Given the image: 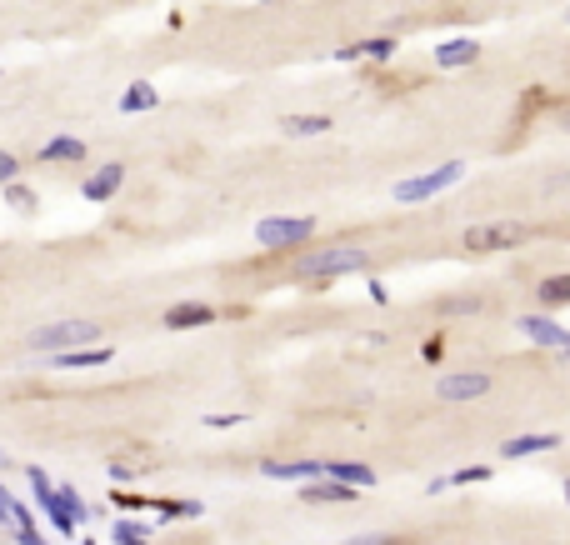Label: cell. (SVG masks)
Returning <instances> with one entry per match:
<instances>
[{
    "instance_id": "7a4b0ae2",
    "label": "cell",
    "mask_w": 570,
    "mask_h": 545,
    "mask_svg": "<svg viewBox=\"0 0 570 545\" xmlns=\"http://www.w3.org/2000/svg\"><path fill=\"white\" fill-rule=\"evenodd\" d=\"M526 240H536V225H526V221H481V225H465L461 230L465 256H500V250H516Z\"/></svg>"
},
{
    "instance_id": "52a82bcc",
    "label": "cell",
    "mask_w": 570,
    "mask_h": 545,
    "mask_svg": "<svg viewBox=\"0 0 570 545\" xmlns=\"http://www.w3.org/2000/svg\"><path fill=\"white\" fill-rule=\"evenodd\" d=\"M31 491H35V505H41L45 515H51V525L61 535H76V521H70V511H65L61 501H55V485H51V475L41 471V465H31Z\"/></svg>"
},
{
    "instance_id": "f1b7e54d",
    "label": "cell",
    "mask_w": 570,
    "mask_h": 545,
    "mask_svg": "<svg viewBox=\"0 0 570 545\" xmlns=\"http://www.w3.org/2000/svg\"><path fill=\"white\" fill-rule=\"evenodd\" d=\"M140 471H145V460H110V475H116V481H135Z\"/></svg>"
},
{
    "instance_id": "5bb4252c",
    "label": "cell",
    "mask_w": 570,
    "mask_h": 545,
    "mask_svg": "<svg viewBox=\"0 0 570 545\" xmlns=\"http://www.w3.org/2000/svg\"><path fill=\"white\" fill-rule=\"evenodd\" d=\"M120 185H126V165H120V161H110V165H100V171L90 175L86 185H80V195L100 205V201H110V195L120 191Z\"/></svg>"
},
{
    "instance_id": "e575fe53",
    "label": "cell",
    "mask_w": 570,
    "mask_h": 545,
    "mask_svg": "<svg viewBox=\"0 0 570 545\" xmlns=\"http://www.w3.org/2000/svg\"><path fill=\"white\" fill-rule=\"evenodd\" d=\"M205 426H216V430H226V426H240V416H210Z\"/></svg>"
},
{
    "instance_id": "d6986e66",
    "label": "cell",
    "mask_w": 570,
    "mask_h": 545,
    "mask_svg": "<svg viewBox=\"0 0 570 545\" xmlns=\"http://www.w3.org/2000/svg\"><path fill=\"white\" fill-rule=\"evenodd\" d=\"M536 300H540L546 310L570 305V270H556V276H540V280H536Z\"/></svg>"
},
{
    "instance_id": "30bf717a",
    "label": "cell",
    "mask_w": 570,
    "mask_h": 545,
    "mask_svg": "<svg viewBox=\"0 0 570 545\" xmlns=\"http://www.w3.org/2000/svg\"><path fill=\"white\" fill-rule=\"evenodd\" d=\"M220 310L205 305V300H181V305L165 310V331H201V325H210Z\"/></svg>"
},
{
    "instance_id": "d6a6232c",
    "label": "cell",
    "mask_w": 570,
    "mask_h": 545,
    "mask_svg": "<svg viewBox=\"0 0 570 545\" xmlns=\"http://www.w3.org/2000/svg\"><path fill=\"white\" fill-rule=\"evenodd\" d=\"M110 501H116L120 511H140V505H151V501H145V495H130V491H116V495H110Z\"/></svg>"
},
{
    "instance_id": "836d02e7",
    "label": "cell",
    "mask_w": 570,
    "mask_h": 545,
    "mask_svg": "<svg viewBox=\"0 0 570 545\" xmlns=\"http://www.w3.org/2000/svg\"><path fill=\"white\" fill-rule=\"evenodd\" d=\"M370 296H376V305H386V300H390V290H386V280H370Z\"/></svg>"
},
{
    "instance_id": "9a60e30c",
    "label": "cell",
    "mask_w": 570,
    "mask_h": 545,
    "mask_svg": "<svg viewBox=\"0 0 570 545\" xmlns=\"http://www.w3.org/2000/svg\"><path fill=\"white\" fill-rule=\"evenodd\" d=\"M396 51H400V41H396V35H376V41L341 45V51H335V61H390Z\"/></svg>"
},
{
    "instance_id": "1f68e13d",
    "label": "cell",
    "mask_w": 570,
    "mask_h": 545,
    "mask_svg": "<svg viewBox=\"0 0 570 545\" xmlns=\"http://www.w3.org/2000/svg\"><path fill=\"white\" fill-rule=\"evenodd\" d=\"M0 525H15V495L0 485Z\"/></svg>"
},
{
    "instance_id": "74e56055",
    "label": "cell",
    "mask_w": 570,
    "mask_h": 545,
    "mask_svg": "<svg viewBox=\"0 0 570 545\" xmlns=\"http://www.w3.org/2000/svg\"><path fill=\"white\" fill-rule=\"evenodd\" d=\"M560 491H565V505H570V481H565V485H560Z\"/></svg>"
},
{
    "instance_id": "5b68a950",
    "label": "cell",
    "mask_w": 570,
    "mask_h": 545,
    "mask_svg": "<svg viewBox=\"0 0 570 545\" xmlns=\"http://www.w3.org/2000/svg\"><path fill=\"white\" fill-rule=\"evenodd\" d=\"M461 175H465V161H445V165H435V171H425V175L396 181V201L400 205H420V201H431V195L451 191V185H461Z\"/></svg>"
},
{
    "instance_id": "2e32d148",
    "label": "cell",
    "mask_w": 570,
    "mask_h": 545,
    "mask_svg": "<svg viewBox=\"0 0 570 545\" xmlns=\"http://www.w3.org/2000/svg\"><path fill=\"white\" fill-rule=\"evenodd\" d=\"M325 475L341 481V485H350V491H370V485H376V471L360 465V460H325Z\"/></svg>"
},
{
    "instance_id": "7402d4cb",
    "label": "cell",
    "mask_w": 570,
    "mask_h": 545,
    "mask_svg": "<svg viewBox=\"0 0 570 545\" xmlns=\"http://www.w3.org/2000/svg\"><path fill=\"white\" fill-rule=\"evenodd\" d=\"M341 545H425V540L410 535V531H366V535H350V540H341Z\"/></svg>"
},
{
    "instance_id": "8d00e7d4",
    "label": "cell",
    "mask_w": 570,
    "mask_h": 545,
    "mask_svg": "<svg viewBox=\"0 0 570 545\" xmlns=\"http://www.w3.org/2000/svg\"><path fill=\"white\" fill-rule=\"evenodd\" d=\"M560 355H570V331H565V345H560Z\"/></svg>"
},
{
    "instance_id": "9c48e42d",
    "label": "cell",
    "mask_w": 570,
    "mask_h": 545,
    "mask_svg": "<svg viewBox=\"0 0 570 545\" xmlns=\"http://www.w3.org/2000/svg\"><path fill=\"white\" fill-rule=\"evenodd\" d=\"M295 495H301L305 505H355V501H360V491H350V485L331 481V475H321V481H305V485H295Z\"/></svg>"
},
{
    "instance_id": "d4e9b609",
    "label": "cell",
    "mask_w": 570,
    "mask_h": 545,
    "mask_svg": "<svg viewBox=\"0 0 570 545\" xmlns=\"http://www.w3.org/2000/svg\"><path fill=\"white\" fill-rule=\"evenodd\" d=\"M161 521H185V515H201V501H151Z\"/></svg>"
},
{
    "instance_id": "6da1fadb",
    "label": "cell",
    "mask_w": 570,
    "mask_h": 545,
    "mask_svg": "<svg viewBox=\"0 0 570 545\" xmlns=\"http://www.w3.org/2000/svg\"><path fill=\"white\" fill-rule=\"evenodd\" d=\"M366 266H370L366 246H325V250H305V256H295L291 276L295 280H315V286H331V280L350 276V270H366Z\"/></svg>"
},
{
    "instance_id": "f35d334b",
    "label": "cell",
    "mask_w": 570,
    "mask_h": 545,
    "mask_svg": "<svg viewBox=\"0 0 570 545\" xmlns=\"http://www.w3.org/2000/svg\"><path fill=\"white\" fill-rule=\"evenodd\" d=\"M565 21H570V11H565Z\"/></svg>"
},
{
    "instance_id": "7c38bea8",
    "label": "cell",
    "mask_w": 570,
    "mask_h": 545,
    "mask_svg": "<svg viewBox=\"0 0 570 545\" xmlns=\"http://www.w3.org/2000/svg\"><path fill=\"white\" fill-rule=\"evenodd\" d=\"M546 450H560L556 430H540V436H510L495 456H500V460H526V456H546Z\"/></svg>"
},
{
    "instance_id": "8fae6325",
    "label": "cell",
    "mask_w": 570,
    "mask_h": 545,
    "mask_svg": "<svg viewBox=\"0 0 570 545\" xmlns=\"http://www.w3.org/2000/svg\"><path fill=\"white\" fill-rule=\"evenodd\" d=\"M516 331L526 335L530 345H546V351H560V345H565V325H556L550 315H520Z\"/></svg>"
},
{
    "instance_id": "603a6c76",
    "label": "cell",
    "mask_w": 570,
    "mask_h": 545,
    "mask_svg": "<svg viewBox=\"0 0 570 545\" xmlns=\"http://www.w3.org/2000/svg\"><path fill=\"white\" fill-rule=\"evenodd\" d=\"M11 531H15V540H21V545H51V540L41 535V525L31 521V511H25L21 501H15V525H11Z\"/></svg>"
},
{
    "instance_id": "4dcf8cb0",
    "label": "cell",
    "mask_w": 570,
    "mask_h": 545,
    "mask_svg": "<svg viewBox=\"0 0 570 545\" xmlns=\"http://www.w3.org/2000/svg\"><path fill=\"white\" fill-rule=\"evenodd\" d=\"M15 175H21V161H15L11 150H0V185H11Z\"/></svg>"
},
{
    "instance_id": "83f0119b",
    "label": "cell",
    "mask_w": 570,
    "mask_h": 545,
    "mask_svg": "<svg viewBox=\"0 0 570 545\" xmlns=\"http://www.w3.org/2000/svg\"><path fill=\"white\" fill-rule=\"evenodd\" d=\"M485 300L481 296H461V300H441V315H471V310H481Z\"/></svg>"
},
{
    "instance_id": "e0dca14e",
    "label": "cell",
    "mask_w": 570,
    "mask_h": 545,
    "mask_svg": "<svg viewBox=\"0 0 570 545\" xmlns=\"http://www.w3.org/2000/svg\"><path fill=\"white\" fill-rule=\"evenodd\" d=\"M110 345H86V351H65V355H51L55 371H96V365H110Z\"/></svg>"
},
{
    "instance_id": "ac0fdd59",
    "label": "cell",
    "mask_w": 570,
    "mask_h": 545,
    "mask_svg": "<svg viewBox=\"0 0 570 545\" xmlns=\"http://www.w3.org/2000/svg\"><path fill=\"white\" fill-rule=\"evenodd\" d=\"M481 61V45L475 41H441L435 45V65L441 70H465V65H475Z\"/></svg>"
},
{
    "instance_id": "44dd1931",
    "label": "cell",
    "mask_w": 570,
    "mask_h": 545,
    "mask_svg": "<svg viewBox=\"0 0 570 545\" xmlns=\"http://www.w3.org/2000/svg\"><path fill=\"white\" fill-rule=\"evenodd\" d=\"M325 130H331V116H285L280 120V136H295V140L325 136Z\"/></svg>"
},
{
    "instance_id": "8992f818",
    "label": "cell",
    "mask_w": 570,
    "mask_h": 545,
    "mask_svg": "<svg viewBox=\"0 0 570 545\" xmlns=\"http://www.w3.org/2000/svg\"><path fill=\"white\" fill-rule=\"evenodd\" d=\"M495 390V375L491 371H445L441 381H435V396L445 400V406H471V400H485Z\"/></svg>"
},
{
    "instance_id": "4316f807",
    "label": "cell",
    "mask_w": 570,
    "mask_h": 545,
    "mask_svg": "<svg viewBox=\"0 0 570 545\" xmlns=\"http://www.w3.org/2000/svg\"><path fill=\"white\" fill-rule=\"evenodd\" d=\"M5 205H11V211H25V215H35V205H41V201H35V191H25V185H5Z\"/></svg>"
},
{
    "instance_id": "4fadbf2b",
    "label": "cell",
    "mask_w": 570,
    "mask_h": 545,
    "mask_svg": "<svg viewBox=\"0 0 570 545\" xmlns=\"http://www.w3.org/2000/svg\"><path fill=\"white\" fill-rule=\"evenodd\" d=\"M35 161H41V165H80V161H86V140L55 136V140H45V146L35 150Z\"/></svg>"
},
{
    "instance_id": "3957f363",
    "label": "cell",
    "mask_w": 570,
    "mask_h": 545,
    "mask_svg": "<svg viewBox=\"0 0 570 545\" xmlns=\"http://www.w3.org/2000/svg\"><path fill=\"white\" fill-rule=\"evenodd\" d=\"M100 325L96 321H55V325H41L31 331V351L35 355H65V351H86V345H100Z\"/></svg>"
},
{
    "instance_id": "f546056e",
    "label": "cell",
    "mask_w": 570,
    "mask_h": 545,
    "mask_svg": "<svg viewBox=\"0 0 570 545\" xmlns=\"http://www.w3.org/2000/svg\"><path fill=\"white\" fill-rule=\"evenodd\" d=\"M441 355H445V331H435L431 341L420 345V361H425V365H435V361H441Z\"/></svg>"
},
{
    "instance_id": "484cf974",
    "label": "cell",
    "mask_w": 570,
    "mask_h": 545,
    "mask_svg": "<svg viewBox=\"0 0 570 545\" xmlns=\"http://www.w3.org/2000/svg\"><path fill=\"white\" fill-rule=\"evenodd\" d=\"M491 475H495L491 465H461L455 475H445V485H485Z\"/></svg>"
},
{
    "instance_id": "cb8c5ba5",
    "label": "cell",
    "mask_w": 570,
    "mask_h": 545,
    "mask_svg": "<svg viewBox=\"0 0 570 545\" xmlns=\"http://www.w3.org/2000/svg\"><path fill=\"white\" fill-rule=\"evenodd\" d=\"M116 545H151V525H140V521H130V515H120L116 521Z\"/></svg>"
},
{
    "instance_id": "277c9868",
    "label": "cell",
    "mask_w": 570,
    "mask_h": 545,
    "mask_svg": "<svg viewBox=\"0 0 570 545\" xmlns=\"http://www.w3.org/2000/svg\"><path fill=\"white\" fill-rule=\"evenodd\" d=\"M315 230H321L315 215H266V221L256 225V246H266V250H301Z\"/></svg>"
},
{
    "instance_id": "d590c367",
    "label": "cell",
    "mask_w": 570,
    "mask_h": 545,
    "mask_svg": "<svg viewBox=\"0 0 570 545\" xmlns=\"http://www.w3.org/2000/svg\"><path fill=\"white\" fill-rule=\"evenodd\" d=\"M5 465H11V456H5V450H0V471H5Z\"/></svg>"
},
{
    "instance_id": "ffe728a7",
    "label": "cell",
    "mask_w": 570,
    "mask_h": 545,
    "mask_svg": "<svg viewBox=\"0 0 570 545\" xmlns=\"http://www.w3.org/2000/svg\"><path fill=\"white\" fill-rule=\"evenodd\" d=\"M155 106H161V90H155L151 80H130L126 96H120V110H126V116H140V110H155Z\"/></svg>"
},
{
    "instance_id": "ba28073f",
    "label": "cell",
    "mask_w": 570,
    "mask_h": 545,
    "mask_svg": "<svg viewBox=\"0 0 570 545\" xmlns=\"http://www.w3.org/2000/svg\"><path fill=\"white\" fill-rule=\"evenodd\" d=\"M260 475H270V481H321L325 475V460H311V456H295V460H260Z\"/></svg>"
}]
</instances>
